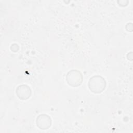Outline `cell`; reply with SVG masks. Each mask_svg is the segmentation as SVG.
I'll use <instances>...</instances> for the list:
<instances>
[{"label": "cell", "mask_w": 133, "mask_h": 133, "mask_svg": "<svg viewBox=\"0 0 133 133\" xmlns=\"http://www.w3.org/2000/svg\"><path fill=\"white\" fill-rule=\"evenodd\" d=\"M106 81L100 75H94L91 77L88 82L89 90L94 94H100L105 89Z\"/></svg>", "instance_id": "cell-1"}, {"label": "cell", "mask_w": 133, "mask_h": 133, "mask_svg": "<svg viewBox=\"0 0 133 133\" xmlns=\"http://www.w3.org/2000/svg\"><path fill=\"white\" fill-rule=\"evenodd\" d=\"M68 84L73 87L79 86L83 83V76L79 70L73 69L69 71L65 76Z\"/></svg>", "instance_id": "cell-2"}, {"label": "cell", "mask_w": 133, "mask_h": 133, "mask_svg": "<svg viewBox=\"0 0 133 133\" xmlns=\"http://www.w3.org/2000/svg\"><path fill=\"white\" fill-rule=\"evenodd\" d=\"M36 124L40 129L46 130L51 127L52 119L48 115L46 114H41L36 117Z\"/></svg>", "instance_id": "cell-3"}, {"label": "cell", "mask_w": 133, "mask_h": 133, "mask_svg": "<svg viewBox=\"0 0 133 133\" xmlns=\"http://www.w3.org/2000/svg\"><path fill=\"white\" fill-rule=\"evenodd\" d=\"M16 94L18 98L21 100H26L30 98L32 95L31 88L27 85L21 84L16 89Z\"/></svg>", "instance_id": "cell-4"}, {"label": "cell", "mask_w": 133, "mask_h": 133, "mask_svg": "<svg viewBox=\"0 0 133 133\" xmlns=\"http://www.w3.org/2000/svg\"><path fill=\"white\" fill-rule=\"evenodd\" d=\"M10 48V50L12 52H17V51H18L19 50V45L18 44H17L16 43H14V44H12L11 45Z\"/></svg>", "instance_id": "cell-5"}, {"label": "cell", "mask_w": 133, "mask_h": 133, "mask_svg": "<svg viewBox=\"0 0 133 133\" xmlns=\"http://www.w3.org/2000/svg\"><path fill=\"white\" fill-rule=\"evenodd\" d=\"M117 2L118 5L120 6H122V7L126 6L128 5V3H129L128 1H126V0H125H125L118 1Z\"/></svg>", "instance_id": "cell-6"}, {"label": "cell", "mask_w": 133, "mask_h": 133, "mask_svg": "<svg viewBox=\"0 0 133 133\" xmlns=\"http://www.w3.org/2000/svg\"><path fill=\"white\" fill-rule=\"evenodd\" d=\"M125 29L127 31L131 32L132 31V23H127L125 25Z\"/></svg>", "instance_id": "cell-7"}, {"label": "cell", "mask_w": 133, "mask_h": 133, "mask_svg": "<svg viewBox=\"0 0 133 133\" xmlns=\"http://www.w3.org/2000/svg\"><path fill=\"white\" fill-rule=\"evenodd\" d=\"M132 52L131 51V52H129L127 54V58L128 60H130V61H132Z\"/></svg>", "instance_id": "cell-8"}]
</instances>
